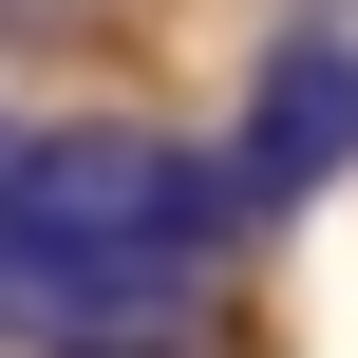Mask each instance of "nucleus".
I'll return each instance as SVG.
<instances>
[{"label":"nucleus","instance_id":"obj_1","mask_svg":"<svg viewBox=\"0 0 358 358\" xmlns=\"http://www.w3.org/2000/svg\"><path fill=\"white\" fill-rule=\"evenodd\" d=\"M245 245V189L227 151H170L132 113H57V132H0V321L76 358H132L208 302V264Z\"/></svg>","mask_w":358,"mask_h":358},{"label":"nucleus","instance_id":"obj_2","mask_svg":"<svg viewBox=\"0 0 358 358\" xmlns=\"http://www.w3.org/2000/svg\"><path fill=\"white\" fill-rule=\"evenodd\" d=\"M340 170H358V38L302 19V38H264V76H245V151H227V189H245V227H264V208L340 189Z\"/></svg>","mask_w":358,"mask_h":358}]
</instances>
